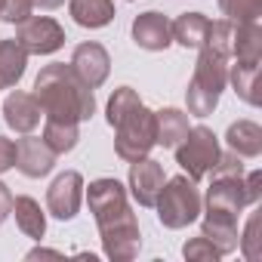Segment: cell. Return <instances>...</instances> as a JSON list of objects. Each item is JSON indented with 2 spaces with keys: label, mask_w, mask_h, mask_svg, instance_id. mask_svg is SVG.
<instances>
[{
  "label": "cell",
  "mask_w": 262,
  "mask_h": 262,
  "mask_svg": "<svg viewBox=\"0 0 262 262\" xmlns=\"http://www.w3.org/2000/svg\"><path fill=\"white\" fill-rule=\"evenodd\" d=\"M43 111V117L50 120H65V123H80L90 120L96 111V96L93 90L74 74L71 65L56 62L47 65L37 80H34V93H31Z\"/></svg>",
  "instance_id": "cell-1"
},
{
  "label": "cell",
  "mask_w": 262,
  "mask_h": 262,
  "mask_svg": "<svg viewBox=\"0 0 262 262\" xmlns=\"http://www.w3.org/2000/svg\"><path fill=\"white\" fill-rule=\"evenodd\" d=\"M225 62H228L225 56H216L207 47H201L194 74H191L188 90H185V102H188V111L194 117H207L219 105V96L228 83V65Z\"/></svg>",
  "instance_id": "cell-2"
},
{
  "label": "cell",
  "mask_w": 262,
  "mask_h": 262,
  "mask_svg": "<svg viewBox=\"0 0 262 262\" xmlns=\"http://www.w3.org/2000/svg\"><path fill=\"white\" fill-rule=\"evenodd\" d=\"M155 145H158V117L145 105L133 108L126 117L114 123V151L120 161L126 164L142 161L151 155Z\"/></svg>",
  "instance_id": "cell-3"
},
{
  "label": "cell",
  "mask_w": 262,
  "mask_h": 262,
  "mask_svg": "<svg viewBox=\"0 0 262 262\" xmlns=\"http://www.w3.org/2000/svg\"><path fill=\"white\" fill-rule=\"evenodd\" d=\"M155 207H158L161 225H167V228H185V225H191V222L201 216L204 198H201L194 179H188V176H173V179L164 182V188H161Z\"/></svg>",
  "instance_id": "cell-4"
},
{
  "label": "cell",
  "mask_w": 262,
  "mask_h": 262,
  "mask_svg": "<svg viewBox=\"0 0 262 262\" xmlns=\"http://www.w3.org/2000/svg\"><path fill=\"white\" fill-rule=\"evenodd\" d=\"M219 139L210 126H188V133L176 145V164L185 170L188 179H204L219 161Z\"/></svg>",
  "instance_id": "cell-5"
},
{
  "label": "cell",
  "mask_w": 262,
  "mask_h": 262,
  "mask_svg": "<svg viewBox=\"0 0 262 262\" xmlns=\"http://www.w3.org/2000/svg\"><path fill=\"white\" fill-rule=\"evenodd\" d=\"M99 234H102L105 256L114 262H129L142 250V231H139V219L133 210H126L108 222H99Z\"/></svg>",
  "instance_id": "cell-6"
},
{
  "label": "cell",
  "mask_w": 262,
  "mask_h": 262,
  "mask_svg": "<svg viewBox=\"0 0 262 262\" xmlns=\"http://www.w3.org/2000/svg\"><path fill=\"white\" fill-rule=\"evenodd\" d=\"M16 43H19L28 56H50V53L62 50L65 31H62V25H59L56 19H50V16H34V19L19 22Z\"/></svg>",
  "instance_id": "cell-7"
},
{
  "label": "cell",
  "mask_w": 262,
  "mask_h": 262,
  "mask_svg": "<svg viewBox=\"0 0 262 262\" xmlns=\"http://www.w3.org/2000/svg\"><path fill=\"white\" fill-rule=\"evenodd\" d=\"M80 201H83V176L74 173V170L59 173L53 179V185L47 188V210L56 219H62V222H68V219L77 216Z\"/></svg>",
  "instance_id": "cell-8"
},
{
  "label": "cell",
  "mask_w": 262,
  "mask_h": 262,
  "mask_svg": "<svg viewBox=\"0 0 262 262\" xmlns=\"http://www.w3.org/2000/svg\"><path fill=\"white\" fill-rule=\"evenodd\" d=\"M86 204H90V213L96 216V225L108 222V219H114V216H120V213L129 210L126 188L117 179H96V182H90Z\"/></svg>",
  "instance_id": "cell-9"
},
{
  "label": "cell",
  "mask_w": 262,
  "mask_h": 262,
  "mask_svg": "<svg viewBox=\"0 0 262 262\" xmlns=\"http://www.w3.org/2000/svg\"><path fill=\"white\" fill-rule=\"evenodd\" d=\"M56 158H59V155L43 142V136L25 133V136L16 142V167H19V173L28 176V179L47 176V173L56 167Z\"/></svg>",
  "instance_id": "cell-10"
},
{
  "label": "cell",
  "mask_w": 262,
  "mask_h": 262,
  "mask_svg": "<svg viewBox=\"0 0 262 262\" xmlns=\"http://www.w3.org/2000/svg\"><path fill=\"white\" fill-rule=\"evenodd\" d=\"M164 182H167V176H164V167L158 161L142 158V161L129 164V194L136 198L139 207H155Z\"/></svg>",
  "instance_id": "cell-11"
},
{
  "label": "cell",
  "mask_w": 262,
  "mask_h": 262,
  "mask_svg": "<svg viewBox=\"0 0 262 262\" xmlns=\"http://www.w3.org/2000/svg\"><path fill=\"white\" fill-rule=\"evenodd\" d=\"M71 68H74V74L90 86V90H96V86H102L105 80H108V71H111V56L105 53V47L102 43H80L77 50H74V56H71V62H68Z\"/></svg>",
  "instance_id": "cell-12"
},
{
  "label": "cell",
  "mask_w": 262,
  "mask_h": 262,
  "mask_svg": "<svg viewBox=\"0 0 262 262\" xmlns=\"http://www.w3.org/2000/svg\"><path fill=\"white\" fill-rule=\"evenodd\" d=\"M133 40L136 47L148 50V53H161L173 43V31H170V19L158 10H148V13H139L133 19Z\"/></svg>",
  "instance_id": "cell-13"
},
{
  "label": "cell",
  "mask_w": 262,
  "mask_h": 262,
  "mask_svg": "<svg viewBox=\"0 0 262 262\" xmlns=\"http://www.w3.org/2000/svg\"><path fill=\"white\" fill-rule=\"evenodd\" d=\"M247 204L244 191V176H210L207 188V210H222V213H241Z\"/></svg>",
  "instance_id": "cell-14"
},
{
  "label": "cell",
  "mask_w": 262,
  "mask_h": 262,
  "mask_svg": "<svg viewBox=\"0 0 262 262\" xmlns=\"http://www.w3.org/2000/svg\"><path fill=\"white\" fill-rule=\"evenodd\" d=\"M40 117H43V111H40V105H37V99L31 93L16 90V93L7 96V102H4V120H7L10 129H16V133H22V136L34 133V129L40 126Z\"/></svg>",
  "instance_id": "cell-15"
},
{
  "label": "cell",
  "mask_w": 262,
  "mask_h": 262,
  "mask_svg": "<svg viewBox=\"0 0 262 262\" xmlns=\"http://www.w3.org/2000/svg\"><path fill=\"white\" fill-rule=\"evenodd\" d=\"M201 234L219 250V256H228L237 250V216L222 210H207L201 222Z\"/></svg>",
  "instance_id": "cell-16"
},
{
  "label": "cell",
  "mask_w": 262,
  "mask_h": 262,
  "mask_svg": "<svg viewBox=\"0 0 262 262\" xmlns=\"http://www.w3.org/2000/svg\"><path fill=\"white\" fill-rule=\"evenodd\" d=\"M225 142L237 158H259L262 155V126L253 120H234L225 133Z\"/></svg>",
  "instance_id": "cell-17"
},
{
  "label": "cell",
  "mask_w": 262,
  "mask_h": 262,
  "mask_svg": "<svg viewBox=\"0 0 262 262\" xmlns=\"http://www.w3.org/2000/svg\"><path fill=\"white\" fill-rule=\"evenodd\" d=\"M170 31H173V40L179 47L201 50L207 40V31H210V19L204 13H182L176 22H170Z\"/></svg>",
  "instance_id": "cell-18"
},
{
  "label": "cell",
  "mask_w": 262,
  "mask_h": 262,
  "mask_svg": "<svg viewBox=\"0 0 262 262\" xmlns=\"http://www.w3.org/2000/svg\"><path fill=\"white\" fill-rule=\"evenodd\" d=\"M68 10L80 28H105L114 19V0H68Z\"/></svg>",
  "instance_id": "cell-19"
},
{
  "label": "cell",
  "mask_w": 262,
  "mask_h": 262,
  "mask_svg": "<svg viewBox=\"0 0 262 262\" xmlns=\"http://www.w3.org/2000/svg\"><path fill=\"white\" fill-rule=\"evenodd\" d=\"M231 56L237 62H262V28H259V22H234Z\"/></svg>",
  "instance_id": "cell-20"
},
{
  "label": "cell",
  "mask_w": 262,
  "mask_h": 262,
  "mask_svg": "<svg viewBox=\"0 0 262 262\" xmlns=\"http://www.w3.org/2000/svg\"><path fill=\"white\" fill-rule=\"evenodd\" d=\"M28 65V53L13 40H0V90H10L22 80Z\"/></svg>",
  "instance_id": "cell-21"
},
{
  "label": "cell",
  "mask_w": 262,
  "mask_h": 262,
  "mask_svg": "<svg viewBox=\"0 0 262 262\" xmlns=\"http://www.w3.org/2000/svg\"><path fill=\"white\" fill-rule=\"evenodd\" d=\"M13 216H16V225L22 228V234L40 241L47 234V216L40 210V204L34 198H13Z\"/></svg>",
  "instance_id": "cell-22"
},
{
  "label": "cell",
  "mask_w": 262,
  "mask_h": 262,
  "mask_svg": "<svg viewBox=\"0 0 262 262\" xmlns=\"http://www.w3.org/2000/svg\"><path fill=\"white\" fill-rule=\"evenodd\" d=\"M155 117H158V145L176 148L188 133V114H182L179 108H164V111H155Z\"/></svg>",
  "instance_id": "cell-23"
},
{
  "label": "cell",
  "mask_w": 262,
  "mask_h": 262,
  "mask_svg": "<svg viewBox=\"0 0 262 262\" xmlns=\"http://www.w3.org/2000/svg\"><path fill=\"white\" fill-rule=\"evenodd\" d=\"M259 62H237L231 71H228V80L234 86V93L247 102V105H259Z\"/></svg>",
  "instance_id": "cell-24"
},
{
  "label": "cell",
  "mask_w": 262,
  "mask_h": 262,
  "mask_svg": "<svg viewBox=\"0 0 262 262\" xmlns=\"http://www.w3.org/2000/svg\"><path fill=\"white\" fill-rule=\"evenodd\" d=\"M43 120H47V123H43V142H47L56 155H65V151H71V148L77 145V139H80L77 123L50 120V117H43Z\"/></svg>",
  "instance_id": "cell-25"
},
{
  "label": "cell",
  "mask_w": 262,
  "mask_h": 262,
  "mask_svg": "<svg viewBox=\"0 0 262 262\" xmlns=\"http://www.w3.org/2000/svg\"><path fill=\"white\" fill-rule=\"evenodd\" d=\"M231 43H234V22L228 19H219V22H210V31H207V40L204 47L216 56H231Z\"/></svg>",
  "instance_id": "cell-26"
},
{
  "label": "cell",
  "mask_w": 262,
  "mask_h": 262,
  "mask_svg": "<svg viewBox=\"0 0 262 262\" xmlns=\"http://www.w3.org/2000/svg\"><path fill=\"white\" fill-rule=\"evenodd\" d=\"M237 247H241V253L250 262H259L262 259V213H253L247 219L244 234H237Z\"/></svg>",
  "instance_id": "cell-27"
},
{
  "label": "cell",
  "mask_w": 262,
  "mask_h": 262,
  "mask_svg": "<svg viewBox=\"0 0 262 262\" xmlns=\"http://www.w3.org/2000/svg\"><path fill=\"white\" fill-rule=\"evenodd\" d=\"M142 105V99H139V93L133 90V86H117L114 93H111V99H108V123L114 126L120 117H126L133 108H139Z\"/></svg>",
  "instance_id": "cell-28"
},
{
  "label": "cell",
  "mask_w": 262,
  "mask_h": 262,
  "mask_svg": "<svg viewBox=\"0 0 262 262\" xmlns=\"http://www.w3.org/2000/svg\"><path fill=\"white\" fill-rule=\"evenodd\" d=\"M219 10L228 22H259L262 0H219Z\"/></svg>",
  "instance_id": "cell-29"
},
{
  "label": "cell",
  "mask_w": 262,
  "mask_h": 262,
  "mask_svg": "<svg viewBox=\"0 0 262 262\" xmlns=\"http://www.w3.org/2000/svg\"><path fill=\"white\" fill-rule=\"evenodd\" d=\"M182 253H185V259H194V262H216L219 259V250L201 234V237H191L185 247H182Z\"/></svg>",
  "instance_id": "cell-30"
},
{
  "label": "cell",
  "mask_w": 262,
  "mask_h": 262,
  "mask_svg": "<svg viewBox=\"0 0 262 262\" xmlns=\"http://www.w3.org/2000/svg\"><path fill=\"white\" fill-rule=\"evenodd\" d=\"M31 10H34V4H31V0H4V4H0V19H4V22H25L28 16H31Z\"/></svg>",
  "instance_id": "cell-31"
},
{
  "label": "cell",
  "mask_w": 262,
  "mask_h": 262,
  "mask_svg": "<svg viewBox=\"0 0 262 262\" xmlns=\"http://www.w3.org/2000/svg\"><path fill=\"white\" fill-rule=\"evenodd\" d=\"M244 191H247V204L256 207L259 198H262V173L259 170H253V173L244 176Z\"/></svg>",
  "instance_id": "cell-32"
},
{
  "label": "cell",
  "mask_w": 262,
  "mask_h": 262,
  "mask_svg": "<svg viewBox=\"0 0 262 262\" xmlns=\"http://www.w3.org/2000/svg\"><path fill=\"white\" fill-rule=\"evenodd\" d=\"M13 167H16V142L0 136V173H7Z\"/></svg>",
  "instance_id": "cell-33"
},
{
  "label": "cell",
  "mask_w": 262,
  "mask_h": 262,
  "mask_svg": "<svg viewBox=\"0 0 262 262\" xmlns=\"http://www.w3.org/2000/svg\"><path fill=\"white\" fill-rule=\"evenodd\" d=\"M13 213V194H10V188L0 182V219H7Z\"/></svg>",
  "instance_id": "cell-34"
},
{
  "label": "cell",
  "mask_w": 262,
  "mask_h": 262,
  "mask_svg": "<svg viewBox=\"0 0 262 262\" xmlns=\"http://www.w3.org/2000/svg\"><path fill=\"white\" fill-rule=\"evenodd\" d=\"M31 4H34L37 10H59L65 0H31Z\"/></svg>",
  "instance_id": "cell-35"
},
{
  "label": "cell",
  "mask_w": 262,
  "mask_h": 262,
  "mask_svg": "<svg viewBox=\"0 0 262 262\" xmlns=\"http://www.w3.org/2000/svg\"><path fill=\"white\" fill-rule=\"evenodd\" d=\"M40 256H50V259H59L62 253H56V250H43V247H37V250H31V253H28V259H40Z\"/></svg>",
  "instance_id": "cell-36"
},
{
  "label": "cell",
  "mask_w": 262,
  "mask_h": 262,
  "mask_svg": "<svg viewBox=\"0 0 262 262\" xmlns=\"http://www.w3.org/2000/svg\"><path fill=\"white\" fill-rule=\"evenodd\" d=\"M0 4H4V0H0Z\"/></svg>",
  "instance_id": "cell-37"
},
{
  "label": "cell",
  "mask_w": 262,
  "mask_h": 262,
  "mask_svg": "<svg viewBox=\"0 0 262 262\" xmlns=\"http://www.w3.org/2000/svg\"><path fill=\"white\" fill-rule=\"evenodd\" d=\"M0 222H4V219H0Z\"/></svg>",
  "instance_id": "cell-38"
}]
</instances>
